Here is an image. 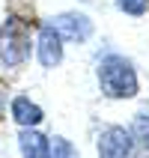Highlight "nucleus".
I'll use <instances>...</instances> for the list:
<instances>
[{
    "label": "nucleus",
    "instance_id": "obj_1",
    "mask_svg": "<svg viewBox=\"0 0 149 158\" xmlns=\"http://www.w3.org/2000/svg\"><path fill=\"white\" fill-rule=\"evenodd\" d=\"M98 84L110 98H131L137 93V75L125 57H107L98 69Z\"/></svg>",
    "mask_w": 149,
    "mask_h": 158
},
{
    "label": "nucleus",
    "instance_id": "obj_2",
    "mask_svg": "<svg viewBox=\"0 0 149 158\" xmlns=\"http://www.w3.org/2000/svg\"><path fill=\"white\" fill-rule=\"evenodd\" d=\"M30 57V33L24 21H6L0 27V63L3 66H18Z\"/></svg>",
    "mask_w": 149,
    "mask_h": 158
},
{
    "label": "nucleus",
    "instance_id": "obj_3",
    "mask_svg": "<svg viewBox=\"0 0 149 158\" xmlns=\"http://www.w3.org/2000/svg\"><path fill=\"white\" fill-rule=\"evenodd\" d=\"M131 134L125 128H107L98 137V155L101 158H131Z\"/></svg>",
    "mask_w": 149,
    "mask_h": 158
},
{
    "label": "nucleus",
    "instance_id": "obj_4",
    "mask_svg": "<svg viewBox=\"0 0 149 158\" xmlns=\"http://www.w3.org/2000/svg\"><path fill=\"white\" fill-rule=\"evenodd\" d=\"M51 27L60 33V39H78V42L89 39V33H93V21H89L87 15H75V12L57 15L51 21Z\"/></svg>",
    "mask_w": 149,
    "mask_h": 158
},
{
    "label": "nucleus",
    "instance_id": "obj_5",
    "mask_svg": "<svg viewBox=\"0 0 149 158\" xmlns=\"http://www.w3.org/2000/svg\"><path fill=\"white\" fill-rule=\"evenodd\" d=\"M39 60H42V66H45V69H54V66L63 60L60 33H57L51 24H45L42 30H39Z\"/></svg>",
    "mask_w": 149,
    "mask_h": 158
},
{
    "label": "nucleus",
    "instance_id": "obj_6",
    "mask_svg": "<svg viewBox=\"0 0 149 158\" xmlns=\"http://www.w3.org/2000/svg\"><path fill=\"white\" fill-rule=\"evenodd\" d=\"M12 116H15V123L24 125V128L42 123V110H39V105H33L27 96H18L15 102H12Z\"/></svg>",
    "mask_w": 149,
    "mask_h": 158
},
{
    "label": "nucleus",
    "instance_id": "obj_7",
    "mask_svg": "<svg viewBox=\"0 0 149 158\" xmlns=\"http://www.w3.org/2000/svg\"><path fill=\"white\" fill-rule=\"evenodd\" d=\"M21 152L24 158H51V146H48V137H42L39 131H21Z\"/></svg>",
    "mask_w": 149,
    "mask_h": 158
},
{
    "label": "nucleus",
    "instance_id": "obj_8",
    "mask_svg": "<svg viewBox=\"0 0 149 158\" xmlns=\"http://www.w3.org/2000/svg\"><path fill=\"white\" fill-rule=\"evenodd\" d=\"M131 137L140 146H146L149 149V110H140V114L134 116V123H131Z\"/></svg>",
    "mask_w": 149,
    "mask_h": 158
},
{
    "label": "nucleus",
    "instance_id": "obj_9",
    "mask_svg": "<svg viewBox=\"0 0 149 158\" xmlns=\"http://www.w3.org/2000/svg\"><path fill=\"white\" fill-rule=\"evenodd\" d=\"M51 146V158H75V149H72L69 140H63V137H54V143L48 140Z\"/></svg>",
    "mask_w": 149,
    "mask_h": 158
},
{
    "label": "nucleus",
    "instance_id": "obj_10",
    "mask_svg": "<svg viewBox=\"0 0 149 158\" xmlns=\"http://www.w3.org/2000/svg\"><path fill=\"white\" fill-rule=\"evenodd\" d=\"M116 3H119V9L128 12V15H143L149 9V0H116Z\"/></svg>",
    "mask_w": 149,
    "mask_h": 158
},
{
    "label": "nucleus",
    "instance_id": "obj_11",
    "mask_svg": "<svg viewBox=\"0 0 149 158\" xmlns=\"http://www.w3.org/2000/svg\"><path fill=\"white\" fill-rule=\"evenodd\" d=\"M0 110H3V98H0Z\"/></svg>",
    "mask_w": 149,
    "mask_h": 158
}]
</instances>
